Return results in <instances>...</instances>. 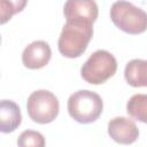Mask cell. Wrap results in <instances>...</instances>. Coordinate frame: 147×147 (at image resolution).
<instances>
[{
    "label": "cell",
    "mask_w": 147,
    "mask_h": 147,
    "mask_svg": "<svg viewBox=\"0 0 147 147\" xmlns=\"http://www.w3.org/2000/svg\"><path fill=\"white\" fill-rule=\"evenodd\" d=\"M116 70L117 61L115 56L108 51L98 49L85 61L80 69V75L85 82L99 85L113 77Z\"/></svg>",
    "instance_id": "cell-4"
},
{
    "label": "cell",
    "mask_w": 147,
    "mask_h": 147,
    "mask_svg": "<svg viewBox=\"0 0 147 147\" xmlns=\"http://www.w3.org/2000/svg\"><path fill=\"white\" fill-rule=\"evenodd\" d=\"M124 77L133 87H147V60L133 59L126 63Z\"/></svg>",
    "instance_id": "cell-10"
},
{
    "label": "cell",
    "mask_w": 147,
    "mask_h": 147,
    "mask_svg": "<svg viewBox=\"0 0 147 147\" xmlns=\"http://www.w3.org/2000/svg\"><path fill=\"white\" fill-rule=\"evenodd\" d=\"M93 37V24L80 21H67L59 37V52L69 59L79 57L86 51Z\"/></svg>",
    "instance_id": "cell-1"
},
{
    "label": "cell",
    "mask_w": 147,
    "mask_h": 147,
    "mask_svg": "<svg viewBox=\"0 0 147 147\" xmlns=\"http://www.w3.org/2000/svg\"><path fill=\"white\" fill-rule=\"evenodd\" d=\"M110 18L119 30L130 34H139L147 30V13L129 1L114 2Z\"/></svg>",
    "instance_id": "cell-3"
},
{
    "label": "cell",
    "mask_w": 147,
    "mask_h": 147,
    "mask_svg": "<svg viewBox=\"0 0 147 147\" xmlns=\"http://www.w3.org/2000/svg\"><path fill=\"white\" fill-rule=\"evenodd\" d=\"M126 111L132 118L147 124V94L132 95L126 103Z\"/></svg>",
    "instance_id": "cell-11"
},
{
    "label": "cell",
    "mask_w": 147,
    "mask_h": 147,
    "mask_svg": "<svg viewBox=\"0 0 147 147\" xmlns=\"http://www.w3.org/2000/svg\"><path fill=\"white\" fill-rule=\"evenodd\" d=\"M67 21H80L94 23L98 18L99 8L93 0H68L63 7Z\"/></svg>",
    "instance_id": "cell-6"
},
{
    "label": "cell",
    "mask_w": 147,
    "mask_h": 147,
    "mask_svg": "<svg viewBox=\"0 0 147 147\" xmlns=\"http://www.w3.org/2000/svg\"><path fill=\"white\" fill-rule=\"evenodd\" d=\"M109 137L121 145H131L137 141L139 130L136 123L126 117H114L108 122Z\"/></svg>",
    "instance_id": "cell-7"
},
{
    "label": "cell",
    "mask_w": 147,
    "mask_h": 147,
    "mask_svg": "<svg viewBox=\"0 0 147 147\" xmlns=\"http://www.w3.org/2000/svg\"><path fill=\"white\" fill-rule=\"evenodd\" d=\"M26 5V1H0V10H1V20L0 23L3 24L8 20L11 18V16L18 11L22 10V8Z\"/></svg>",
    "instance_id": "cell-13"
},
{
    "label": "cell",
    "mask_w": 147,
    "mask_h": 147,
    "mask_svg": "<svg viewBox=\"0 0 147 147\" xmlns=\"http://www.w3.org/2000/svg\"><path fill=\"white\" fill-rule=\"evenodd\" d=\"M59 100L47 90L32 92L26 101V110L30 118L39 124L53 122L59 115Z\"/></svg>",
    "instance_id": "cell-5"
},
{
    "label": "cell",
    "mask_w": 147,
    "mask_h": 147,
    "mask_svg": "<svg viewBox=\"0 0 147 147\" xmlns=\"http://www.w3.org/2000/svg\"><path fill=\"white\" fill-rule=\"evenodd\" d=\"M68 113L72 119L82 124L95 122L103 109L101 96L90 90H79L68 99Z\"/></svg>",
    "instance_id": "cell-2"
},
{
    "label": "cell",
    "mask_w": 147,
    "mask_h": 147,
    "mask_svg": "<svg viewBox=\"0 0 147 147\" xmlns=\"http://www.w3.org/2000/svg\"><path fill=\"white\" fill-rule=\"evenodd\" d=\"M22 122L20 107L11 100H1L0 102V131L9 133L15 131Z\"/></svg>",
    "instance_id": "cell-9"
},
{
    "label": "cell",
    "mask_w": 147,
    "mask_h": 147,
    "mask_svg": "<svg viewBox=\"0 0 147 147\" xmlns=\"http://www.w3.org/2000/svg\"><path fill=\"white\" fill-rule=\"evenodd\" d=\"M52 56L49 45L44 40L29 44L22 53V62L28 69H40L48 64Z\"/></svg>",
    "instance_id": "cell-8"
},
{
    "label": "cell",
    "mask_w": 147,
    "mask_h": 147,
    "mask_svg": "<svg viewBox=\"0 0 147 147\" xmlns=\"http://www.w3.org/2000/svg\"><path fill=\"white\" fill-rule=\"evenodd\" d=\"M44 136L34 130H25L17 138L18 147H45Z\"/></svg>",
    "instance_id": "cell-12"
}]
</instances>
